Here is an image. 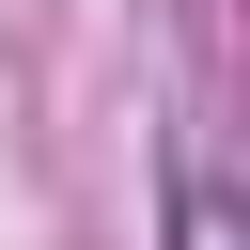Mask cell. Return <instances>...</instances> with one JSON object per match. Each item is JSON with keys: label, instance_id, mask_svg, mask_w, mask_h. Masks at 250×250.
Instances as JSON below:
<instances>
[{"label": "cell", "instance_id": "obj_1", "mask_svg": "<svg viewBox=\"0 0 250 250\" xmlns=\"http://www.w3.org/2000/svg\"><path fill=\"white\" fill-rule=\"evenodd\" d=\"M172 250H250V219H234V188L203 156H172Z\"/></svg>", "mask_w": 250, "mask_h": 250}]
</instances>
